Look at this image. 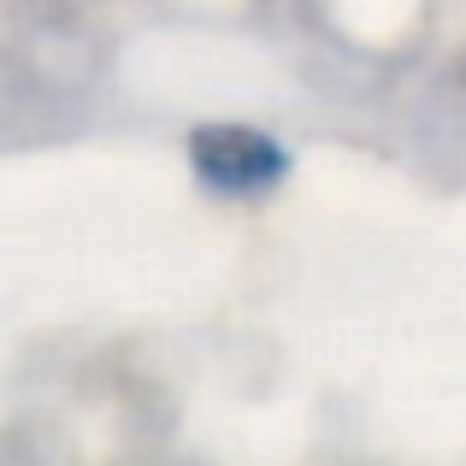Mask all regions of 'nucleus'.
<instances>
[{"mask_svg":"<svg viewBox=\"0 0 466 466\" xmlns=\"http://www.w3.org/2000/svg\"><path fill=\"white\" fill-rule=\"evenodd\" d=\"M189 154L213 189H266L284 177V148L260 130H201Z\"/></svg>","mask_w":466,"mask_h":466,"instance_id":"nucleus-1","label":"nucleus"}]
</instances>
